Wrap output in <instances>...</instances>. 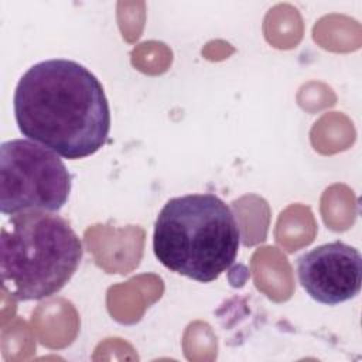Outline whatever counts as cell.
Here are the masks:
<instances>
[{
  "label": "cell",
  "instance_id": "cell-1",
  "mask_svg": "<svg viewBox=\"0 0 362 362\" xmlns=\"http://www.w3.org/2000/svg\"><path fill=\"white\" fill-rule=\"evenodd\" d=\"M13 109L28 140L62 158L81 160L99 151L110 132V109L99 79L82 64L45 59L20 78Z\"/></svg>",
  "mask_w": 362,
  "mask_h": 362
},
{
  "label": "cell",
  "instance_id": "cell-2",
  "mask_svg": "<svg viewBox=\"0 0 362 362\" xmlns=\"http://www.w3.org/2000/svg\"><path fill=\"white\" fill-rule=\"evenodd\" d=\"M240 230L230 206L211 192L168 199L157 215L153 250L168 270L211 283L236 260Z\"/></svg>",
  "mask_w": 362,
  "mask_h": 362
},
{
  "label": "cell",
  "instance_id": "cell-3",
  "mask_svg": "<svg viewBox=\"0 0 362 362\" xmlns=\"http://www.w3.org/2000/svg\"><path fill=\"white\" fill-rule=\"evenodd\" d=\"M83 255L79 236L57 214L28 209L1 226V288L17 301L42 300L65 287Z\"/></svg>",
  "mask_w": 362,
  "mask_h": 362
},
{
  "label": "cell",
  "instance_id": "cell-4",
  "mask_svg": "<svg viewBox=\"0 0 362 362\" xmlns=\"http://www.w3.org/2000/svg\"><path fill=\"white\" fill-rule=\"evenodd\" d=\"M72 177L57 153L28 139L0 146V211L10 216L28 209L59 211Z\"/></svg>",
  "mask_w": 362,
  "mask_h": 362
},
{
  "label": "cell",
  "instance_id": "cell-5",
  "mask_svg": "<svg viewBox=\"0 0 362 362\" xmlns=\"http://www.w3.org/2000/svg\"><path fill=\"white\" fill-rule=\"evenodd\" d=\"M301 287L317 303L337 305L359 294L362 257L341 240L315 246L297 259Z\"/></svg>",
  "mask_w": 362,
  "mask_h": 362
}]
</instances>
